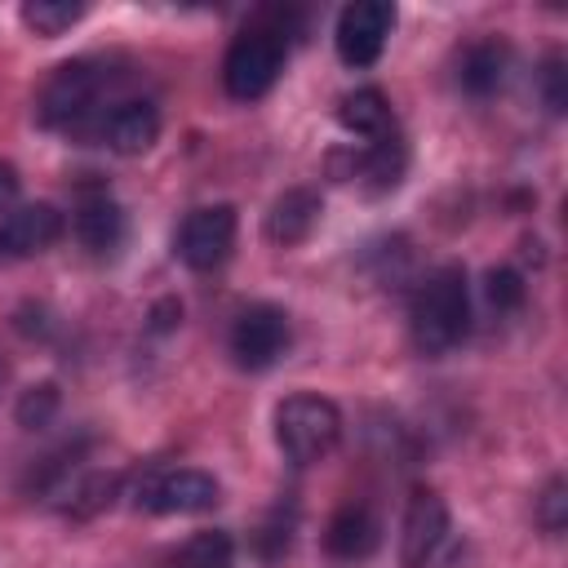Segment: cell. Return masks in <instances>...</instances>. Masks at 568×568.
Wrapping results in <instances>:
<instances>
[{
  "label": "cell",
  "instance_id": "6da1fadb",
  "mask_svg": "<svg viewBox=\"0 0 568 568\" xmlns=\"http://www.w3.org/2000/svg\"><path fill=\"white\" fill-rule=\"evenodd\" d=\"M413 324V346L422 355H444L453 351L466 328H470V288H466V271L462 266H439L413 297L408 311Z\"/></svg>",
  "mask_w": 568,
  "mask_h": 568
},
{
  "label": "cell",
  "instance_id": "7a4b0ae2",
  "mask_svg": "<svg viewBox=\"0 0 568 568\" xmlns=\"http://www.w3.org/2000/svg\"><path fill=\"white\" fill-rule=\"evenodd\" d=\"M275 439L293 466H311L337 448L342 408L315 390H297L275 408Z\"/></svg>",
  "mask_w": 568,
  "mask_h": 568
},
{
  "label": "cell",
  "instance_id": "3957f363",
  "mask_svg": "<svg viewBox=\"0 0 568 568\" xmlns=\"http://www.w3.org/2000/svg\"><path fill=\"white\" fill-rule=\"evenodd\" d=\"M280 71H284V31H275V27L240 31L222 58V84L240 102L262 98L280 80Z\"/></svg>",
  "mask_w": 568,
  "mask_h": 568
},
{
  "label": "cell",
  "instance_id": "277c9868",
  "mask_svg": "<svg viewBox=\"0 0 568 568\" xmlns=\"http://www.w3.org/2000/svg\"><path fill=\"white\" fill-rule=\"evenodd\" d=\"M98 89H102V71H98L89 58L62 62V67L49 75V84L40 89V106H36L40 124H44V129H67V133H71V129H84V120L93 115Z\"/></svg>",
  "mask_w": 568,
  "mask_h": 568
},
{
  "label": "cell",
  "instance_id": "5b68a950",
  "mask_svg": "<svg viewBox=\"0 0 568 568\" xmlns=\"http://www.w3.org/2000/svg\"><path fill=\"white\" fill-rule=\"evenodd\" d=\"M288 342H293L288 315H284L280 306H271V302H253V306H244V311L235 315V324H231V337H226L235 364L248 368V373L271 368V364L288 351Z\"/></svg>",
  "mask_w": 568,
  "mask_h": 568
},
{
  "label": "cell",
  "instance_id": "8992f818",
  "mask_svg": "<svg viewBox=\"0 0 568 568\" xmlns=\"http://www.w3.org/2000/svg\"><path fill=\"white\" fill-rule=\"evenodd\" d=\"M395 27V4L390 0H355L337 13V27H333V44H337V58L346 67H373L386 49V36Z\"/></svg>",
  "mask_w": 568,
  "mask_h": 568
},
{
  "label": "cell",
  "instance_id": "52a82bcc",
  "mask_svg": "<svg viewBox=\"0 0 568 568\" xmlns=\"http://www.w3.org/2000/svg\"><path fill=\"white\" fill-rule=\"evenodd\" d=\"M235 209L231 204H204V209H191L178 226V257L191 266V271H213L231 257L235 248Z\"/></svg>",
  "mask_w": 568,
  "mask_h": 568
},
{
  "label": "cell",
  "instance_id": "ba28073f",
  "mask_svg": "<svg viewBox=\"0 0 568 568\" xmlns=\"http://www.w3.org/2000/svg\"><path fill=\"white\" fill-rule=\"evenodd\" d=\"M448 541V506L435 488H413L399 524V564L404 568H430L435 555Z\"/></svg>",
  "mask_w": 568,
  "mask_h": 568
},
{
  "label": "cell",
  "instance_id": "9c48e42d",
  "mask_svg": "<svg viewBox=\"0 0 568 568\" xmlns=\"http://www.w3.org/2000/svg\"><path fill=\"white\" fill-rule=\"evenodd\" d=\"M138 506H146L151 515H200L217 506V479L191 466L160 470L138 488Z\"/></svg>",
  "mask_w": 568,
  "mask_h": 568
},
{
  "label": "cell",
  "instance_id": "30bf717a",
  "mask_svg": "<svg viewBox=\"0 0 568 568\" xmlns=\"http://www.w3.org/2000/svg\"><path fill=\"white\" fill-rule=\"evenodd\" d=\"M62 213L53 204H22L13 209L4 222H0V253L4 257H31V253H44L49 244H58L62 235Z\"/></svg>",
  "mask_w": 568,
  "mask_h": 568
},
{
  "label": "cell",
  "instance_id": "8fae6325",
  "mask_svg": "<svg viewBox=\"0 0 568 568\" xmlns=\"http://www.w3.org/2000/svg\"><path fill=\"white\" fill-rule=\"evenodd\" d=\"M98 129H102V138L115 155H142L160 138V111L142 98H129V102H115L111 115H102Z\"/></svg>",
  "mask_w": 568,
  "mask_h": 568
},
{
  "label": "cell",
  "instance_id": "7c38bea8",
  "mask_svg": "<svg viewBox=\"0 0 568 568\" xmlns=\"http://www.w3.org/2000/svg\"><path fill=\"white\" fill-rule=\"evenodd\" d=\"M320 213H324L320 191L293 186V191H284V195L271 204V213H266V240L280 244V248H293V244H302V240L315 231Z\"/></svg>",
  "mask_w": 568,
  "mask_h": 568
},
{
  "label": "cell",
  "instance_id": "4fadbf2b",
  "mask_svg": "<svg viewBox=\"0 0 568 568\" xmlns=\"http://www.w3.org/2000/svg\"><path fill=\"white\" fill-rule=\"evenodd\" d=\"M377 515L364 506V501H346L333 519H328V528H324V546H328V555H337V559H364V555H373V546H377Z\"/></svg>",
  "mask_w": 568,
  "mask_h": 568
},
{
  "label": "cell",
  "instance_id": "5bb4252c",
  "mask_svg": "<svg viewBox=\"0 0 568 568\" xmlns=\"http://www.w3.org/2000/svg\"><path fill=\"white\" fill-rule=\"evenodd\" d=\"M120 235H124V213L106 191H93V195H84L75 204V240L84 248L106 253V248L120 244Z\"/></svg>",
  "mask_w": 568,
  "mask_h": 568
},
{
  "label": "cell",
  "instance_id": "9a60e30c",
  "mask_svg": "<svg viewBox=\"0 0 568 568\" xmlns=\"http://www.w3.org/2000/svg\"><path fill=\"white\" fill-rule=\"evenodd\" d=\"M404 164H408V151H404L399 133L390 129L386 138L368 142V146L351 160V178H364V182H368V191H390V186H399Z\"/></svg>",
  "mask_w": 568,
  "mask_h": 568
},
{
  "label": "cell",
  "instance_id": "2e32d148",
  "mask_svg": "<svg viewBox=\"0 0 568 568\" xmlns=\"http://www.w3.org/2000/svg\"><path fill=\"white\" fill-rule=\"evenodd\" d=\"M337 120H342V129H351V133H359V138H368V142H377V138H386V133L395 129L390 102H386V93L373 89V84L346 93V98L337 102Z\"/></svg>",
  "mask_w": 568,
  "mask_h": 568
},
{
  "label": "cell",
  "instance_id": "e0dca14e",
  "mask_svg": "<svg viewBox=\"0 0 568 568\" xmlns=\"http://www.w3.org/2000/svg\"><path fill=\"white\" fill-rule=\"evenodd\" d=\"M506 67H510L506 44H497V40H479V44H470V49L462 53V71H457V75H462V89H466V93L488 98V93L501 89Z\"/></svg>",
  "mask_w": 568,
  "mask_h": 568
},
{
  "label": "cell",
  "instance_id": "ac0fdd59",
  "mask_svg": "<svg viewBox=\"0 0 568 568\" xmlns=\"http://www.w3.org/2000/svg\"><path fill=\"white\" fill-rule=\"evenodd\" d=\"M80 18H84V4H75V0H27L22 4V22L44 40L71 31Z\"/></svg>",
  "mask_w": 568,
  "mask_h": 568
},
{
  "label": "cell",
  "instance_id": "d6986e66",
  "mask_svg": "<svg viewBox=\"0 0 568 568\" xmlns=\"http://www.w3.org/2000/svg\"><path fill=\"white\" fill-rule=\"evenodd\" d=\"M178 568H231V537L226 532H195L182 555H178Z\"/></svg>",
  "mask_w": 568,
  "mask_h": 568
},
{
  "label": "cell",
  "instance_id": "ffe728a7",
  "mask_svg": "<svg viewBox=\"0 0 568 568\" xmlns=\"http://www.w3.org/2000/svg\"><path fill=\"white\" fill-rule=\"evenodd\" d=\"M58 404H62L58 386H53V382H40V386H27V390L18 395V408H13V417H18V426H27V430H40V426H49V422H53Z\"/></svg>",
  "mask_w": 568,
  "mask_h": 568
},
{
  "label": "cell",
  "instance_id": "44dd1931",
  "mask_svg": "<svg viewBox=\"0 0 568 568\" xmlns=\"http://www.w3.org/2000/svg\"><path fill=\"white\" fill-rule=\"evenodd\" d=\"M484 293H488V302H493L497 311H519V306H524V297H528V288H524V275H519V271H510V266H497V271H488V280H484Z\"/></svg>",
  "mask_w": 568,
  "mask_h": 568
},
{
  "label": "cell",
  "instance_id": "7402d4cb",
  "mask_svg": "<svg viewBox=\"0 0 568 568\" xmlns=\"http://www.w3.org/2000/svg\"><path fill=\"white\" fill-rule=\"evenodd\" d=\"M537 524L546 532H564V524H568V484L564 479H550L546 493L537 497Z\"/></svg>",
  "mask_w": 568,
  "mask_h": 568
},
{
  "label": "cell",
  "instance_id": "603a6c76",
  "mask_svg": "<svg viewBox=\"0 0 568 568\" xmlns=\"http://www.w3.org/2000/svg\"><path fill=\"white\" fill-rule=\"evenodd\" d=\"M541 89H546V106L559 115V111L568 106V71H564V58H559V53L546 58V67H541Z\"/></svg>",
  "mask_w": 568,
  "mask_h": 568
},
{
  "label": "cell",
  "instance_id": "cb8c5ba5",
  "mask_svg": "<svg viewBox=\"0 0 568 568\" xmlns=\"http://www.w3.org/2000/svg\"><path fill=\"white\" fill-rule=\"evenodd\" d=\"M18 195H22V178H18V169L9 160H0V213L4 217L18 209Z\"/></svg>",
  "mask_w": 568,
  "mask_h": 568
},
{
  "label": "cell",
  "instance_id": "d4e9b609",
  "mask_svg": "<svg viewBox=\"0 0 568 568\" xmlns=\"http://www.w3.org/2000/svg\"><path fill=\"white\" fill-rule=\"evenodd\" d=\"M178 320H182V306H178V297H164V302L151 311V328H155V333H169Z\"/></svg>",
  "mask_w": 568,
  "mask_h": 568
}]
</instances>
